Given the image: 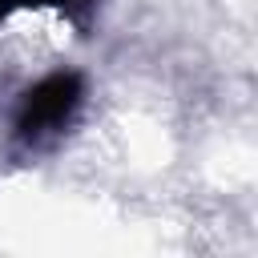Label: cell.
<instances>
[{"label": "cell", "instance_id": "obj_1", "mask_svg": "<svg viewBox=\"0 0 258 258\" xmlns=\"http://www.w3.org/2000/svg\"><path fill=\"white\" fill-rule=\"evenodd\" d=\"M81 105H85V81L77 73H52L36 81L16 109V141L28 149L56 141L73 125Z\"/></svg>", "mask_w": 258, "mask_h": 258}, {"label": "cell", "instance_id": "obj_2", "mask_svg": "<svg viewBox=\"0 0 258 258\" xmlns=\"http://www.w3.org/2000/svg\"><path fill=\"white\" fill-rule=\"evenodd\" d=\"M16 8H60L69 16H85L93 8V0H0V20L12 16Z\"/></svg>", "mask_w": 258, "mask_h": 258}]
</instances>
